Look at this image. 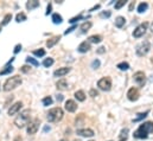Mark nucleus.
I'll return each mask as SVG.
<instances>
[{"instance_id":"f257e3e1","label":"nucleus","mask_w":153,"mask_h":141,"mask_svg":"<svg viewBox=\"0 0 153 141\" xmlns=\"http://www.w3.org/2000/svg\"><path fill=\"white\" fill-rule=\"evenodd\" d=\"M153 132V122H145L140 125V127L134 132V138L137 139H146L150 133Z\"/></svg>"},{"instance_id":"f03ea898","label":"nucleus","mask_w":153,"mask_h":141,"mask_svg":"<svg viewBox=\"0 0 153 141\" xmlns=\"http://www.w3.org/2000/svg\"><path fill=\"white\" fill-rule=\"evenodd\" d=\"M22 82H23V81H22L20 76H18V75L12 76V77H10V78L6 79V82L4 83L2 89H4V91H11V90L18 88V87L22 84Z\"/></svg>"},{"instance_id":"7ed1b4c3","label":"nucleus","mask_w":153,"mask_h":141,"mask_svg":"<svg viewBox=\"0 0 153 141\" xmlns=\"http://www.w3.org/2000/svg\"><path fill=\"white\" fill-rule=\"evenodd\" d=\"M30 115H31L30 109H25V110H23V111L20 113V115L16 117V120H14V125H16L18 128H23V127L27 126L29 122H30Z\"/></svg>"},{"instance_id":"20e7f679","label":"nucleus","mask_w":153,"mask_h":141,"mask_svg":"<svg viewBox=\"0 0 153 141\" xmlns=\"http://www.w3.org/2000/svg\"><path fill=\"white\" fill-rule=\"evenodd\" d=\"M63 115H64V113H63L62 108L56 107V108H52L49 110V113L46 114V119L49 122H58L63 119Z\"/></svg>"},{"instance_id":"39448f33","label":"nucleus","mask_w":153,"mask_h":141,"mask_svg":"<svg viewBox=\"0 0 153 141\" xmlns=\"http://www.w3.org/2000/svg\"><path fill=\"white\" fill-rule=\"evenodd\" d=\"M150 50H151V44H150V42H149V40H144V42H141V43L137 46V55L140 56V57H143V56H145Z\"/></svg>"},{"instance_id":"423d86ee","label":"nucleus","mask_w":153,"mask_h":141,"mask_svg":"<svg viewBox=\"0 0 153 141\" xmlns=\"http://www.w3.org/2000/svg\"><path fill=\"white\" fill-rule=\"evenodd\" d=\"M97 87L103 91H109L112 88V79L109 77H103L97 82Z\"/></svg>"},{"instance_id":"0eeeda50","label":"nucleus","mask_w":153,"mask_h":141,"mask_svg":"<svg viewBox=\"0 0 153 141\" xmlns=\"http://www.w3.org/2000/svg\"><path fill=\"white\" fill-rule=\"evenodd\" d=\"M39 125H40V121H39L38 119L31 120V121L29 122V125H27V128H26V129H27V134H30V135L36 134L39 128Z\"/></svg>"},{"instance_id":"6e6552de","label":"nucleus","mask_w":153,"mask_h":141,"mask_svg":"<svg viewBox=\"0 0 153 141\" xmlns=\"http://www.w3.org/2000/svg\"><path fill=\"white\" fill-rule=\"evenodd\" d=\"M149 27V23H143L139 26H137V29L133 31V37L134 38H140L146 33V30Z\"/></svg>"},{"instance_id":"1a4fd4ad","label":"nucleus","mask_w":153,"mask_h":141,"mask_svg":"<svg viewBox=\"0 0 153 141\" xmlns=\"http://www.w3.org/2000/svg\"><path fill=\"white\" fill-rule=\"evenodd\" d=\"M133 78H134L135 83H138L140 87L145 85V82H146V76H145V73H144L143 71H138V72H135V73H134V76H133Z\"/></svg>"},{"instance_id":"9d476101","label":"nucleus","mask_w":153,"mask_h":141,"mask_svg":"<svg viewBox=\"0 0 153 141\" xmlns=\"http://www.w3.org/2000/svg\"><path fill=\"white\" fill-rule=\"evenodd\" d=\"M22 107H23V103L19 101V102H16V103H13L12 106L8 108V115L10 116H12V115H16L20 109H22Z\"/></svg>"},{"instance_id":"9b49d317","label":"nucleus","mask_w":153,"mask_h":141,"mask_svg":"<svg viewBox=\"0 0 153 141\" xmlns=\"http://www.w3.org/2000/svg\"><path fill=\"white\" fill-rule=\"evenodd\" d=\"M127 97L129 101H137L139 99V90L137 88H131L127 93Z\"/></svg>"},{"instance_id":"f8f14e48","label":"nucleus","mask_w":153,"mask_h":141,"mask_svg":"<svg viewBox=\"0 0 153 141\" xmlns=\"http://www.w3.org/2000/svg\"><path fill=\"white\" fill-rule=\"evenodd\" d=\"M77 135H81V137H85V138H91L94 137V131L90 129V128H83V129H78L76 132Z\"/></svg>"},{"instance_id":"ddd939ff","label":"nucleus","mask_w":153,"mask_h":141,"mask_svg":"<svg viewBox=\"0 0 153 141\" xmlns=\"http://www.w3.org/2000/svg\"><path fill=\"white\" fill-rule=\"evenodd\" d=\"M64 108H65L67 111H69V113H74V111H76L77 105L74 100H68V101H65V106H64Z\"/></svg>"},{"instance_id":"4468645a","label":"nucleus","mask_w":153,"mask_h":141,"mask_svg":"<svg viewBox=\"0 0 153 141\" xmlns=\"http://www.w3.org/2000/svg\"><path fill=\"white\" fill-rule=\"evenodd\" d=\"M69 71H70V68H69V67L58 68L57 70L53 72V76H55V77H63V76H65V75H67Z\"/></svg>"},{"instance_id":"2eb2a0df","label":"nucleus","mask_w":153,"mask_h":141,"mask_svg":"<svg viewBox=\"0 0 153 141\" xmlns=\"http://www.w3.org/2000/svg\"><path fill=\"white\" fill-rule=\"evenodd\" d=\"M77 50H78V52H81V53H84V52H88L89 50H90V43L89 42H82L79 45H78V47H77Z\"/></svg>"},{"instance_id":"dca6fc26","label":"nucleus","mask_w":153,"mask_h":141,"mask_svg":"<svg viewBox=\"0 0 153 141\" xmlns=\"http://www.w3.org/2000/svg\"><path fill=\"white\" fill-rule=\"evenodd\" d=\"M38 6H39V1H37V0H30V1L26 2V8L29 11H32V10L37 8Z\"/></svg>"},{"instance_id":"f3484780","label":"nucleus","mask_w":153,"mask_h":141,"mask_svg":"<svg viewBox=\"0 0 153 141\" xmlns=\"http://www.w3.org/2000/svg\"><path fill=\"white\" fill-rule=\"evenodd\" d=\"M56 87L58 90H65V89H68V82L65 79H59L56 83Z\"/></svg>"},{"instance_id":"a211bd4d","label":"nucleus","mask_w":153,"mask_h":141,"mask_svg":"<svg viewBox=\"0 0 153 141\" xmlns=\"http://www.w3.org/2000/svg\"><path fill=\"white\" fill-rule=\"evenodd\" d=\"M125 24H126V19H125L123 17H121V16L116 17V19H115V26H116V27L121 29V27H122Z\"/></svg>"},{"instance_id":"6ab92c4d","label":"nucleus","mask_w":153,"mask_h":141,"mask_svg":"<svg viewBox=\"0 0 153 141\" xmlns=\"http://www.w3.org/2000/svg\"><path fill=\"white\" fill-rule=\"evenodd\" d=\"M59 39H61V37H59V36L52 37L51 39H49V40L46 42V46H48L49 49H50V47H52V46H53V45H55L56 43H58V40H59Z\"/></svg>"},{"instance_id":"aec40b11","label":"nucleus","mask_w":153,"mask_h":141,"mask_svg":"<svg viewBox=\"0 0 153 141\" xmlns=\"http://www.w3.org/2000/svg\"><path fill=\"white\" fill-rule=\"evenodd\" d=\"M91 25H93V24H91L90 22H84V23H83V24L79 26L81 32H82V33H85L87 31H89V29L91 27Z\"/></svg>"},{"instance_id":"412c9836","label":"nucleus","mask_w":153,"mask_h":141,"mask_svg":"<svg viewBox=\"0 0 153 141\" xmlns=\"http://www.w3.org/2000/svg\"><path fill=\"white\" fill-rule=\"evenodd\" d=\"M75 97H76L77 101L83 102V101L85 100V94H84V91H83V90H78V91L75 93Z\"/></svg>"},{"instance_id":"4be33fe9","label":"nucleus","mask_w":153,"mask_h":141,"mask_svg":"<svg viewBox=\"0 0 153 141\" xmlns=\"http://www.w3.org/2000/svg\"><path fill=\"white\" fill-rule=\"evenodd\" d=\"M52 22H53V24H61V23L63 22V18H62L61 14L53 13V14H52Z\"/></svg>"},{"instance_id":"5701e85b","label":"nucleus","mask_w":153,"mask_h":141,"mask_svg":"<svg viewBox=\"0 0 153 141\" xmlns=\"http://www.w3.org/2000/svg\"><path fill=\"white\" fill-rule=\"evenodd\" d=\"M102 40V37L99 35H94V36H90L89 37V39H88V42L89 43H100Z\"/></svg>"},{"instance_id":"b1692460","label":"nucleus","mask_w":153,"mask_h":141,"mask_svg":"<svg viewBox=\"0 0 153 141\" xmlns=\"http://www.w3.org/2000/svg\"><path fill=\"white\" fill-rule=\"evenodd\" d=\"M12 71H13V67L10 64H6V67L2 70H0V75H7V73H11Z\"/></svg>"},{"instance_id":"393cba45","label":"nucleus","mask_w":153,"mask_h":141,"mask_svg":"<svg viewBox=\"0 0 153 141\" xmlns=\"http://www.w3.org/2000/svg\"><path fill=\"white\" fill-rule=\"evenodd\" d=\"M147 7H149V4H147V2H141V4H139V6H138V12H139V13H144V12L147 10Z\"/></svg>"},{"instance_id":"a878e982","label":"nucleus","mask_w":153,"mask_h":141,"mask_svg":"<svg viewBox=\"0 0 153 141\" xmlns=\"http://www.w3.org/2000/svg\"><path fill=\"white\" fill-rule=\"evenodd\" d=\"M117 68L122 71L128 70V69H129V64H128L127 62H121V63H119V64H117Z\"/></svg>"},{"instance_id":"bb28decb","label":"nucleus","mask_w":153,"mask_h":141,"mask_svg":"<svg viewBox=\"0 0 153 141\" xmlns=\"http://www.w3.org/2000/svg\"><path fill=\"white\" fill-rule=\"evenodd\" d=\"M16 20H17L18 23H20V22H25V20H26V16H25V13H23V12L18 13V14L16 16Z\"/></svg>"},{"instance_id":"cd10ccee","label":"nucleus","mask_w":153,"mask_h":141,"mask_svg":"<svg viewBox=\"0 0 153 141\" xmlns=\"http://www.w3.org/2000/svg\"><path fill=\"white\" fill-rule=\"evenodd\" d=\"M53 64V59L51 58V57H49V58H45L44 61H43V65L45 67V68H49V67H51Z\"/></svg>"},{"instance_id":"c85d7f7f","label":"nucleus","mask_w":153,"mask_h":141,"mask_svg":"<svg viewBox=\"0 0 153 141\" xmlns=\"http://www.w3.org/2000/svg\"><path fill=\"white\" fill-rule=\"evenodd\" d=\"M11 19H12V14H11V13H7V14L4 17V20L1 22V25H7Z\"/></svg>"},{"instance_id":"c756f323","label":"nucleus","mask_w":153,"mask_h":141,"mask_svg":"<svg viewBox=\"0 0 153 141\" xmlns=\"http://www.w3.org/2000/svg\"><path fill=\"white\" fill-rule=\"evenodd\" d=\"M42 102H43V106L48 107V106H50V105H52V99H51L50 96H46V97L43 99Z\"/></svg>"},{"instance_id":"7c9ffc66","label":"nucleus","mask_w":153,"mask_h":141,"mask_svg":"<svg viewBox=\"0 0 153 141\" xmlns=\"http://www.w3.org/2000/svg\"><path fill=\"white\" fill-rule=\"evenodd\" d=\"M26 62H27L29 64H32L33 67H38L39 65L38 61H36V59L32 58V57H27V58H26Z\"/></svg>"},{"instance_id":"2f4dec72","label":"nucleus","mask_w":153,"mask_h":141,"mask_svg":"<svg viewBox=\"0 0 153 141\" xmlns=\"http://www.w3.org/2000/svg\"><path fill=\"white\" fill-rule=\"evenodd\" d=\"M33 55L37 56V57H44V56H45V50H44V49L35 50V51H33Z\"/></svg>"},{"instance_id":"473e14b6","label":"nucleus","mask_w":153,"mask_h":141,"mask_svg":"<svg viewBox=\"0 0 153 141\" xmlns=\"http://www.w3.org/2000/svg\"><path fill=\"white\" fill-rule=\"evenodd\" d=\"M126 2H127L126 0H119V1L115 4V8H116V10H120L122 6H125V5H126Z\"/></svg>"},{"instance_id":"72a5a7b5","label":"nucleus","mask_w":153,"mask_h":141,"mask_svg":"<svg viewBox=\"0 0 153 141\" xmlns=\"http://www.w3.org/2000/svg\"><path fill=\"white\" fill-rule=\"evenodd\" d=\"M127 133H128V129H127V128H126V129H123V131L121 132L120 141H126V139H127Z\"/></svg>"},{"instance_id":"f704fd0d","label":"nucleus","mask_w":153,"mask_h":141,"mask_svg":"<svg viewBox=\"0 0 153 141\" xmlns=\"http://www.w3.org/2000/svg\"><path fill=\"white\" fill-rule=\"evenodd\" d=\"M99 67H100V61L99 59H94L93 63H91V68L93 69H97Z\"/></svg>"},{"instance_id":"c9c22d12","label":"nucleus","mask_w":153,"mask_h":141,"mask_svg":"<svg viewBox=\"0 0 153 141\" xmlns=\"http://www.w3.org/2000/svg\"><path fill=\"white\" fill-rule=\"evenodd\" d=\"M111 11H106V12H101V14H100V17L101 18H109L111 17Z\"/></svg>"},{"instance_id":"e433bc0d","label":"nucleus","mask_w":153,"mask_h":141,"mask_svg":"<svg viewBox=\"0 0 153 141\" xmlns=\"http://www.w3.org/2000/svg\"><path fill=\"white\" fill-rule=\"evenodd\" d=\"M146 115H147V111H146V113H141V114H139V116H138V117H135L133 121H134V122H137V121H140V120H141V119H144Z\"/></svg>"},{"instance_id":"4c0bfd02","label":"nucleus","mask_w":153,"mask_h":141,"mask_svg":"<svg viewBox=\"0 0 153 141\" xmlns=\"http://www.w3.org/2000/svg\"><path fill=\"white\" fill-rule=\"evenodd\" d=\"M89 95H90L91 97H96V96H99V93H97L96 89H91V90L89 91Z\"/></svg>"},{"instance_id":"58836bf2","label":"nucleus","mask_w":153,"mask_h":141,"mask_svg":"<svg viewBox=\"0 0 153 141\" xmlns=\"http://www.w3.org/2000/svg\"><path fill=\"white\" fill-rule=\"evenodd\" d=\"M82 18H83V16H82V14H79V16H77V17H75V18H71V19H70L69 22H70V23L73 24V23H75V22H77V20L82 19Z\"/></svg>"},{"instance_id":"ea45409f","label":"nucleus","mask_w":153,"mask_h":141,"mask_svg":"<svg viewBox=\"0 0 153 141\" xmlns=\"http://www.w3.org/2000/svg\"><path fill=\"white\" fill-rule=\"evenodd\" d=\"M76 27H77V25H73L71 27H69V29H68V30H67V31L64 32V35H68V33H70V32H73V31H74V30H75Z\"/></svg>"},{"instance_id":"a19ab883","label":"nucleus","mask_w":153,"mask_h":141,"mask_svg":"<svg viewBox=\"0 0 153 141\" xmlns=\"http://www.w3.org/2000/svg\"><path fill=\"white\" fill-rule=\"evenodd\" d=\"M30 69H31V67H27V65H24V67L20 68V70L23 71V72H29Z\"/></svg>"},{"instance_id":"79ce46f5","label":"nucleus","mask_w":153,"mask_h":141,"mask_svg":"<svg viewBox=\"0 0 153 141\" xmlns=\"http://www.w3.org/2000/svg\"><path fill=\"white\" fill-rule=\"evenodd\" d=\"M20 50H22V45H20V44L16 45V47H14V53H18Z\"/></svg>"},{"instance_id":"37998d69","label":"nucleus","mask_w":153,"mask_h":141,"mask_svg":"<svg viewBox=\"0 0 153 141\" xmlns=\"http://www.w3.org/2000/svg\"><path fill=\"white\" fill-rule=\"evenodd\" d=\"M51 10H52V5L49 4L48 7H46V14H50V13H51Z\"/></svg>"},{"instance_id":"c03bdc74","label":"nucleus","mask_w":153,"mask_h":141,"mask_svg":"<svg viewBox=\"0 0 153 141\" xmlns=\"http://www.w3.org/2000/svg\"><path fill=\"white\" fill-rule=\"evenodd\" d=\"M105 51H106V49H105L103 46H101V47H99V49H97V53H103Z\"/></svg>"},{"instance_id":"a18cd8bd","label":"nucleus","mask_w":153,"mask_h":141,"mask_svg":"<svg viewBox=\"0 0 153 141\" xmlns=\"http://www.w3.org/2000/svg\"><path fill=\"white\" fill-rule=\"evenodd\" d=\"M62 100H63V95H57V101L61 102Z\"/></svg>"},{"instance_id":"49530a36","label":"nucleus","mask_w":153,"mask_h":141,"mask_svg":"<svg viewBox=\"0 0 153 141\" xmlns=\"http://www.w3.org/2000/svg\"><path fill=\"white\" fill-rule=\"evenodd\" d=\"M14 141H22V138H20V137H17V138L14 139Z\"/></svg>"},{"instance_id":"de8ad7c7","label":"nucleus","mask_w":153,"mask_h":141,"mask_svg":"<svg viewBox=\"0 0 153 141\" xmlns=\"http://www.w3.org/2000/svg\"><path fill=\"white\" fill-rule=\"evenodd\" d=\"M151 31H152V32H153V23H152V24H151Z\"/></svg>"},{"instance_id":"09e8293b","label":"nucleus","mask_w":153,"mask_h":141,"mask_svg":"<svg viewBox=\"0 0 153 141\" xmlns=\"http://www.w3.org/2000/svg\"><path fill=\"white\" fill-rule=\"evenodd\" d=\"M59 141H68L67 139H62V140H59Z\"/></svg>"},{"instance_id":"8fccbe9b","label":"nucleus","mask_w":153,"mask_h":141,"mask_svg":"<svg viewBox=\"0 0 153 141\" xmlns=\"http://www.w3.org/2000/svg\"><path fill=\"white\" fill-rule=\"evenodd\" d=\"M0 31H1V24H0Z\"/></svg>"}]
</instances>
